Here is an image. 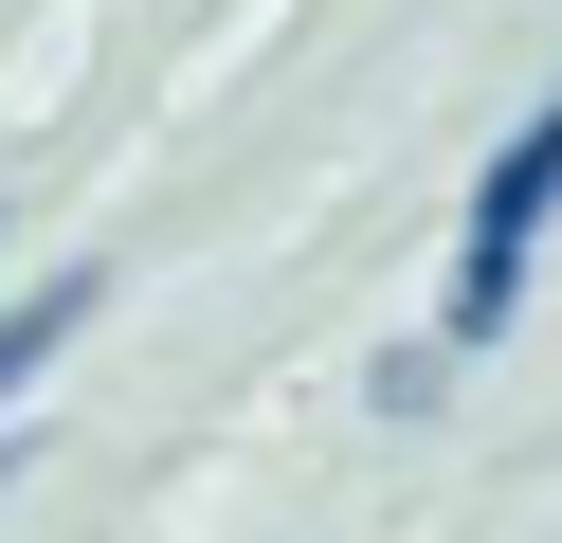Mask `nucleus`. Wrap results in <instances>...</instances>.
Listing matches in <instances>:
<instances>
[{
  "instance_id": "7ed1b4c3",
  "label": "nucleus",
  "mask_w": 562,
  "mask_h": 543,
  "mask_svg": "<svg viewBox=\"0 0 562 543\" xmlns=\"http://www.w3.org/2000/svg\"><path fill=\"white\" fill-rule=\"evenodd\" d=\"M0 236H19V200H0Z\"/></svg>"
},
{
  "instance_id": "f257e3e1",
  "label": "nucleus",
  "mask_w": 562,
  "mask_h": 543,
  "mask_svg": "<svg viewBox=\"0 0 562 543\" xmlns=\"http://www.w3.org/2000/svg\"><path fill=\"white\" fill-rule=\"evenodd\" d=\"M544 217H562V91L526 109L508 145H490L472 217H453V308H436V344H490V326H526V272H544Z\"/></svg>"
},
{
  "instance_id": "f03ea898",
  "label": "nucleus",
  "mask_w": 562,
  "mask_h": 543,
  "mask_svg": "<svg viewBox=\"0 0 562 543\" xmlns=\"http://www.w3.org/2000/svg\"><path fill=\"white\" fill-rule=\"evenodd\" d=\"M363 398H381V417H436V398H453V344H381Z\"/></svg>"
}]
</instances>
